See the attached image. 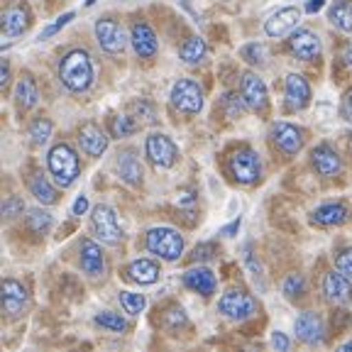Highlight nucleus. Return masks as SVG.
I'll use <instances>...</instances> for the list:
<instances>
[{"label": "nucleus", "mask_w": 352, "mask_h": 352, "mask_svg": "<svg viewBox=\"0 0 352 352\" xmlns=\"http://www.w3.org/2000/svg\"><path fill=\"white\" fill-rule=\"evenodd\" d=\"M218 254V250H215V245L213 242H201L196 250H193V262H210V259Z\"/></svg>", "instance_id": "4c0bfd02"}, {"label": "nucleus", "mask_w": 352, "mask_h": 352, "mask_svg": "<svg viewBox=\"0 0 352 352\" xmlns=\"http://www.w3.org/2000/svg\"><path fill=\"white\" fill-rule=\"evenodd\" d=\"M220 314L230 320H248L257 314V301L250 294L240 292V289H230L228 294H223L218 301Z\"/></svg>", "instance_id": "39448f33"}, {"label": "nucleus", "mask_w": 352, "mask_h": 352, "mask_svg": "<svg viewBox=\"0 0 352 352\" xmlns=\"http://www.w3.org/2000/svg\"><path fill=\"white\" fill-rule=\"evenodd\" d=\"M347 220H350V208L345 204H325L314 213V223L318 226H342Z\"/></svg>", "instance_id": "393cba45"}, {"label": "nucleus", "mask_w": 352, "mask_h": 352, "mask_svg": "<svg viewBox=\"0 0 352 352\" xmlns=\"http://www.w3.org/2000/svg\"><path fill=\"white\" fill-rule=\"evenodd\" d=\"M242 59L250 61V64H262L264 56H267V50H264V44H248V47H242Z\"/></svg>", "instance_id": "e433bc0d"}, {"label": "nucleus", "mask_w": 352, "mask_h": 352, "mask_svg": "<svg viewBox=\"0 0 352 352\" xmlns=\"http://www.w3.org/2000/svg\"><path fill=\"white\" fill-rule=\"evenodd\" d=\"M59 78L72 94H83L94 83V61L86 50H74L61 59Z\"/></svg>", "instance_id": "f257e3e1"}, {"label": "nucleus", "mask_w": 352, "mask_h": 352, "mask_svg": "<svg viewBox=\"0 0 352 352\" xmlns=\"http://www.w3.org/2000/svg\"><path fill=\"white\" fill-rule=\"evenodd\" d=\"M91 223H94V232L100 242L105 245H118L122 240V230L120 223H118L116 210L110 206H96L94 215H91Z\"/></svg>", "instance_id": "423d86ee"}, {"label": "nucleus", "mask_w": 352, "mask_h": 352, "mask_svg": "<svg viewBox=\"0 0 352 352\" xmlns=\"http://www.w3.org/2000/svg\"><path fill=\"white\" fill-rule=\"evenodd\" d=\"M240 223H242L240 218H237V220H232L230 226H226V228H223V230H220V235H223V237H232L237 230H240Z\"/></svg>", "instance_id": "09e8293b"}, {"label": "nucleus", "mask_w": 352, "mask_h": 352, "mask_svg": "<svg viewBox=\"0 0 352 352\" xmlns=\"http://www.w3.org/2000/svg\"><path fill=\"white\" fill-rule=\"evenodd\" d=\"M81 270L88 276H100L105 272V259L100 248L94 240H83L81 242Z\"/></svg>", "instance_id": "4be33fe9"}, {"label": "nucleus", "mask_w": 352, "mask_h": 352, "mask_svg": "<svg viewBox=\"0 0 352 352\" xmlns=\"http://www.w3.org/2000/svg\"><path fill=\"white\" fill-rule=\"evenodd\" d=\"M28 226L32 232H37V235H44V232L52 228V215L47 213V210H30L28 215Z\"/></svg>", "instance_id": "2f4dec72"}, {"label": "nucleus", "mask_w": 352, "mask_h": 352, "mask_svg": "<svg viewBox=\"0 0 352 352\" xmlns=\"http://www.w3.org/2000/svg\"><path fill=\"white\" fill-rule=\"evenodd\" d=\"M184 284L191 289V292H198L201 296H213L215 294V274L208 270V267H193L184 274Z\"/></svg>", "instance_id": "412c9836"}, {"label": "nucleus", "mask_w": 352, "mask_h": 352, "mask_svg": "<svg viewBox=\"0 0 352 352\" xmlns=\"http://www.w3.org/2000/svg\"><path fill=\"white\" fill-rule=\"evenodd\" d=\"M47 164H50V171L54 176V182L59 184L61 188H69L81 174V164H78V157L69 144H54L47 157Z\"/></svg>", "instance_id": "f03ea898"}, {"label": "nucleus", "mask_w": 352, "mask_h": 352, "mask_svg": "<svg viewBox=\"0 0 352 352\" xmlns=\"http://www.w3.org/2000/svg\"><path fill=\"white\" fill-rule=\"evenodd\" d=\"M22 210H25V204H22L17 196H10L6 198V204H3V215L6 218H15V215H22Z\"/></svg>", "instance_id": "a19ab883"}, {"label": "nucleus", "mask_w": 352, "mask_h": 352, "mask_svg": "<svg viewBox=\"0 0 352 352\" xmlns=\"http://www.w3.org/2000/svg\"><path fill=\"white\" fill-rule=\"evenodd\" d=\"M336 267H338V272H342V274L352 279V250H342V252L338 254Z\"/></svg>", "instance_id": "79ce46f5"}, {"label": "nucleus", "mask_w": 352, "mask_h": 352, "mask_svg": "<svg viewBox=\"0 0 352 352\" xmlns=\"http://www.w3.org/2000/svg\"><path fill=\"white\" fill-rule=\"evenodd\" d=\"M118 171H120L122 182L130 184V186H140V184H142V164H140V160L132 152L120 154Z\"/></svg>", "instance_id": "a878e982"}, {"label": "nucleus", "mask_w": 352, "mask_h": 352, "mask_svg": "<svg viewBox=\"0 0 352 352\" xmlns=\"http://www.w3.org/2000/svg\"><path fill=\"white\" fill-rule=\"evenodd\" d=\"M88 210V198L86 196H78L76 201H74V206H72V213L74 215H83Z\"/></svg>", "instance_id": "de8ad7c7"}, {"label": "nucleus", "mask_w": 352, "mask_h": 352, "mask_svg": "<svg viewBox=\"0 0 352 352\" xmlns=\"http://www.w3.org/2000/svg\"><path fill=\"white\" fill-rule=\"evenodd\" d=\"M72 20H74V12H64V15H61L59 20H56V22H52L50 28H44V32L39 34V39H50L52 34H56L61 28H66V25H69V22H72Z\"/></svg>", "instance_id": "ea45409f"}, {"label": "nucleus", "mask_w": 352, "mask_h": 352, "mask_svg": "<svg viewBox=\"0 0 352 352\" xmlns=\"http://www.w3.org/2000/svg\"><path fill=\"white\" fill-rule=\"evenodd\" d=\"M8 81H10V64H8V61H3V66H0V86L6 88Z\"/></svg>", "instance_id": "8fccbe9b"}, {"label": "nucleus", "mask_w": 352, "mask_h": 352, "mask_svg": "<svg viewBox=\"0 0 352 352\" xmlns=\"http://www.w3.org/2000/svg\"><path fill=\"white\" fill-rule=\"evenodd\" d=\"M78 144H81V149L88 157H100V154L108 149V138H105V132L100 130L98 125L88 122V125H83L81 132H78Z\"/></svg>", "instance_id": "a211bd4d"}, {"label": "nucleus", "mask_w": 352, "mask_h": 352, "mask_svg": "<svg viewBox=\"0 0 352 352\" xmlns=\"http://www.w3.org/2000/svg\"><path fill=\"white\" fill-rule=\"evenodd\" d=\"M130 39H132L135 52H138L142 59H149V56L157 54V34H154V30L149 28L147 22H138V25H132Z\"/></svg>", "instance_id": "6ab92c4d"}, {"label": "nucleus", "mask_w": 352, "mask_h": 352, "mask_svg": "<svg viewBox=\"0 0 352 352\" xmlns=\"http://www.w3.org/2000/svg\"><path fill=\"white\" fill-rule=\"evenodd\" d=\"M328 17L338 30L352 34V3L350 0H336V3L330 6Z\"/></svg>", "instance_id": "cd10ccee"}, {"label": "nucleus", "mask_w": 352, "mask_h": 352, "mask_svg": "<svg viewBox=\"0 0 352 352\" xmlns=\"http://www.w3.org/2000/svg\"><path fill=\"white\" fill-rule=\"evenodd\" d=\"M30 138H32L34 144H44L52 138V122L47 118H39L30 125Z\"/></svg>", "instance_id": "72a5a7b5"}, {"label": "nucleus", "mask_w": 352, "mask_h": 352, "mask_svg": "<svg viewBox=\"0 0 352 352\" xmlns=\"http://www.w3.org/2000/svg\"><path fill=\"white\" fill-rule=\"evenodd\" d=\"M147 250L166 262H174L184 252V237L174 228H152L147 232Z\"/></svg>", "instance_id": "7ed1b4c3"}, {"label": "nucleus", "mask_w": 352, "mask_h": 352, "mask_svg": "<svg viewBox=\"0 0 352 352\" xmlns=\"http://www.w3.org/2000/svg\"><path fill=\"white\" fill-rule=\"evenodd\" d=\"M96 37H98L100 50L108 54H120L125 50V34L116 20H98L96 22Z\"/></svg>", "instance_id": "1a4fd4ad"}, {"label": "nucleus", "mask_w": 352, "mask_h": 352, "mask_svg": "<svg viewBox=\"0 0 352 352\" xmlns=\"http://www.w3.org/2000/svg\"><path fill=\"white\" fill-rule=\"evenodd\" d=\"M206 42L201 37H188L186 42H184L182 47V59L186 61V64H198V61H204L206 56Z\"/></svg>", "instance_id": "c756f323"}, {"label": "nucleus", "mask_w": 352, "mask_h": 352, "mask_svg": "<svg viewBox=\"0 0 352 352\" xmlns=\"http://www.w3.org/2000/svg\"><path fill=\"white\" fill-rule=\"evenodd\" d=\"M30 191H32V196L37 198L42 206L56 204V191H54V186L47 182V176H42V174L34 176L32 184H30Z\"/></svg>", "instance_id": "c85d7f7f"}, {"label": "nucleus", "mask_w": 352, "mask_h": 352, "mask_svg": "<svg viewBox=\"0 0 352 352\" xmlns=\"http://www.w3.org/2000/svg\"><path fill=\"white\" fill-rule=\"evenodd\" d=\"M245 262H248L250 272H252L254 279H257V276L262 274V264H259V259H254V254H252V245H245Z\"/></svg>", "instance_id": "c03bdc74"}, {"label": "nucleus", "mask_w": 352, "mask_h": 352, "mask_svg": "<svg viewBox=\"0 0 352 352\" xmlns=\"http://www.w3.org/2000/svg\"><path fill=\"white\" fill-rule=\"evenodd\" d=\"M286 91V105L289 110H303L311 103V86L301 74H289L284 83Z\"/></svg>", "instance_id": "ddd939ff"}, {"label": "nucleus", "mask_w": 352, "mask_h": 352, "mask_svg": "<svg viewBox=\"0 0 352 352\" xmlns=\"http://www.w3.org/2000/svg\"><path fill=\"white\" fill-rule=\"evenodd\" d=\"M120 303L125 308V314L130 316H140L147 306V298L142 294H132V292H120Z\"/></svg>", "instance_id": "7c9ffc66"}, {"label": "nucleus", "mask_w": 352, "mask_h": 352, "mask_svg": "<svg viewBox=\"0 0 352 352\" xmlns=\"http://www.w3.org/2000/svg\"><path fill=\"white\" fill-rule=\"evenodd\" d=\"M230 171L240 184H254L262 174V162L254 149H237L230 157Z\"/></svg>", "instance_id": "6e6552de"}, {"label": "nucleus", "mask_w": 352, "mask_h": 352, "mask_svg": "<svg viewBox=\"0 0 352 352\" xmlns=\"http://www.w3.org/2000/svg\"><path fill=\"white\" fill-rule=\"evenodd\" d=\"M342 352H352V340H350V342H345V345H342Z\"/></svg>", "instance_id": "864d4df0"}, {"label": "nucleus", "mask_w": 352, "mask_h": 352, "mask_svg": "<svg viewBox=\"0 0 352 352\" xmlns=\"http://www.w3.org/2000/svg\"><path fill=\"white\" fill-rule=\"evenodd\" d=\"M193 191H188V188H184V191H179V204L182 206H193Z\"/></svg>", "instance_id": "3c124183"}, {"label": "nucleus", "mask_w": 352, "mask_h": 352, "mask_svg": "<svg viewBox=\"0 0 352 352\" xmlns=\"http://www.w3.org/2000/svg\"><path fill=\"white\" fill-rule=\"evenodd\" d=\"M289 47L303 61H314L320 56V39L311 30H296L292 34V39H289Z\"/></svg>", "instance_id": "2eb2a0df"}, {"label": "nucleus", "mask_w": 352, "mask_h": 352, "mask_svg": "<svg viewBox=\"0 0 352 352\" xmlns=\"http://www.w3.org/2000/svg\"><path fill=\"white\" fill-rule=\"evenodd\" d=\"M272 140L284 154H296L303 147V130L292 122H276L272 130Z\"/></svg>", "instance_id": "9b49d317"}, {"label": "nucleus", "mask_w": 352, "mask_h": 352, "mask_svg": "<svg viewBox=\"0 0 352 352\" xmlns=\"http://www.w3.org/2000/svg\"><path fill=\"white\" fill-rule=\"evenodd\" d=\"M30 28V10L25 6H12L3 15V30H6V37H20L25 30Z\"/></svg>", "instance_id": "5701e85b"}, {"label": "nucleus", "mask_w": 352, "mask_h": 352, "mask_svg": "<svg viewBox=\"0 0 352 352\" xmlns=\"http://www.w3.org/2000/svg\"><path fill=\"white\" fill-rule=\"evenodd\" d=\"M94 3H96V0H86V6H94Z\"/></svg>", "instance_id": "5fc2aeb1"}, {"label": "nucleus", "mask_w": 352, "mask_h": 352, "mask_svg": "<svg viewBox=\"0 0 352 352\" xmlns=\"http://www.w3.org/2000/svg\"><path fill=\"white\" fill-rule=\"evenodd\" d=\"M96 325H100V328H105V330H113V333L127 330L125 318H120L118 314H110V311H103V314L96 316Z\"/></svg>", "instance_id": "473e14b6"}, {"label": "nucleus", "mask_w": 352, "mask_h": 352, "mask_svg": "<svg viewBox=\"0 0 352 352\" xmlns=\"http://www.w3.org/2000/svg\"><path fill=\"white\" fill-rule=\"evenodd\" d=\"M127 279L140 286H149L160 279V267H157L152 259H135V262L127 267Z\"/></svg>", "instance_id": "b1692460"}, {"label": "nucleus", "mask_w": 352, "mask_h": 352, "mask_svg": "<svg viewBox=\"0 0 352 352\" xmlns=\"http://www.w3.org/2000/svg\"><path fill=\"white\" fill-rule=\"evenodd\" d=\"M272 345H274L279 352H286V350H289V347H292V340H289V338H286L284 333H279V330H274V333H272Z\"/></svg>", "instance_id": "a18cd8bd"}, {"label": "nucleus", "mask_w": 352, "mask_h": 352, "mask_svg": "<svg viewBox=\"0 0 352 352\" xmlns=\"http://www.w3.org/2000/svg\"><path fill=\"white\" fill-rule=\"evenodd\" d=\"M311 160H314V166L320 176H338L342 169V162L338 157V152L328 144H318V147L311 152Z\"/></svg>", "instance_id": "aec40b11"}, {"label": "nucleus", "mask_w": 352, "mask_h": 352, "mask_svg": "<svg viewBox=\"0 0 352 352\" xmlns=\"http://www.w3.org/2000/svg\"><path fill=\"white\" fill-rule=\"evenodd\" d=\"M15 98H17V105H20L22 110H30L37 105V83H34V78L30 76V74H25V76L17 81V88H15Z\"/></svg>", "instance_id": "bb28decb"}, {"label": "nucleus", "mask_w": 352, "mask_h": 352, "mask_svg": "<svg viewBox=\"0 0 352 352\" xmlns=\"http://www.w3.org/2000/svg\"><path fill=\"white\" fill-rule=\"evenodd\" d=\"M138 130V125L132 122V118L127 116H116L113 122H110V132H113V138H127L132 132Z\"/></svg>", "instance_id": "f704fd0d"}, {"label": "nucleus", "mask_w": 352, "mask_h": 352, "mask_svg": "<svg viewBox=\"0 0 352 352\" xmlns=\"http://www.w3.org/2000/svg\"><path fill=\"white\" fill-rule=\"evenodd\" d=\"M342 118H345L347 122H352V91H347V96L342 98Z\"/></svg>", "instance_id": "49530a36"}, {"label": "nucleus", "mask_w": 352, "mask_h": 352, "mask_svg": "<svg viewBox=\"0 0 352 352\" xmlns=\"http://www.w3.org/2000/svg\"><path fill=\"white\" fill-rule=\"evenodd\" d=\"M223 103H226V108H228V116H230V118H237V116H240L242 103H245V100H242V96L237 98L235 94H228L226 98H223Z\"/></svg>", "instance_id": "37998d69"}, {"label": "nucleus", "mask_w": 352, "mask_h": 352, "mask_svg": "<svg viewBox=\"0 0 352 352\" xmlns=\"http://www.w3.org/2000/svg\"><path fill=\"white\" fill-rule=\"evenodd\" d=\"M303 292H306V281H303L301 274H292L289 279L284 281V294L289 298H298L303 296Z\"/></svg>", "instance_id": "c9c22d12"}, {"label": "nucleus", "mask_w": 352, "mask_h": 352, "mask_svg": "<svg viewBox=\"0 0 352 352\" xmlns=\"http://www.w3.org/2000/svg\"><path fill=\"white\" fill-rule=\"evenodd\" d=\"M240 96L245 100V105L252 110H264L267 108V86L257 74H245L242 76V86H240Z\"/></svg>", "instance_id": "f8f14e48"}, {"label": "nucleus", "mask_w": 352, "mask_h": 352, "mask_svg": "<svg viewBox=\"0 0 352 352\" xmlns=\"http://www.w3.org/2000/svg\"><path fill=\"white\" fill-rule=\"evenodd\" d=\"M171 105L176 110H182L186 116H196L204 110V88L198 86L191 78H179V81L171 86Z\"/></svg>", "instance_id": "20e7f679"}, {"label": "nucleus", "mask_w": 352, "mask_h": 352, "mask_svg": "<svg viewBox=\"0 0 352 352\" xmlns=\"http://www.w3.org/2000/svg\"><path fill=\"white\" fill-rule=\"evenodd\" d=\"M323 294L330 303H336V306H345V303L352 301V284H350V276H345L342 272H330L325 274L323 281Z\"/></svg>", "instance_id": "9d476101"}, {"label": "nucleus", "mask_w": 352, "mask_h": 352, "mask_svg": "<svg viewBox=\"0 0 352 352\" xmlns=\"http://www.w3.org/2000/svg\"><path fill=\"white\" fill-rule=\"evenodd\" d=\"M298 20H301V10L298 8H281V10H276L270 20L264 22V32L270 34V37H284V34H289L296 28Z\"/></svg>", "instance_id": "4468645a"}, {"label": "nucleus", "mask_w": 352, "mask_h": 352, "mask_svg": "<svg viewBox=\"0 0 352 352\" xmlns=\"http://www.w3.org/2000/svg\"><path fill=\"white\" fill-rule=\"evenodd\" d=\"M296 336L308 345L323 342V320H320V316L314 314V311H303L296 318Z\"/></svg>", "instance_id": "f3484780"}, {"label": "nucleus", "mask_w": 352, "mask_h": 352, "mask_svg": "<svg viewBox=\"0 0 352 352\" xmlns=\"http://www.w3.org/2000/svg\"><path fill=\"white\" fill-rule=\"evenodd\" d=\"M164 323H166V328H171V330H176L179 325H186V314H184V308H179V306L169 308V311L164 314Z\"/></svg>", "instance_id": "58836bf2"}, {"label": "nucleus", "mask_w": 352, "mask_h": 352, "mask_svg": "<svg viewBox=\"0 0 352 352\" xmlns=\"http://www.w3.org/2000/svg\"><path fill=\"white\" fill-rule=\"evenodd\" d=\"M320 8H323V0H308L306 12H318Z\"/></svg>", "instance_id": "603ef678"}, {"label": "nucleus", "mask_w": 352, "mask_h": 352, "mask_svg": "<svg viewBox=\"0 0 352 352\" xmlns=\"http://www.w3.org/2000/svg\"><path fill=\"white\" fill-rule=\"evenodd\" d=\"M144 152H147L149 162H152L154 166H160V169H169V166H174L176 160H179L176 144L171 142L166 135H162V132L149 135L147 142H144Z\"/></svg>", "instance_id": "0eeeda50"}, {"label": "nucleus", "mask_w": 352, "mask_h": 352, "mask_svg": "<svg viewBox=\"0 0 352 352\" xmlns=\"http://www.w3.org/2000/svg\"><path fill=\"white\" fill-rule=\"evenodd\" d=\"M28 289L15 279H6L3 281V311L8 316H20L25 308H28Z\"/></svg>", "instance_id": "dca6fc26"}]
</instances>
